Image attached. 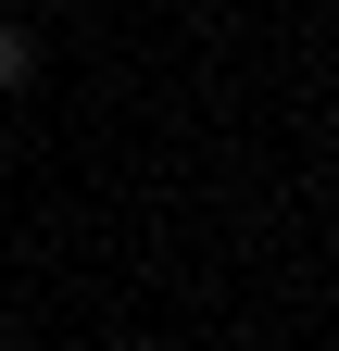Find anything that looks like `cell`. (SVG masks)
<instances>
[{"instance_id":"1","label":"cell","mask_w":339,"mask_h":351,"mask_svg":"<svg viewBox=\"0 0 339 351\" xmlns=\"http://www.w3.org/2000/svg\"><path fill=\"white\" fill-rule=\"evenodd\" d=\"M25 88H38V25L0 13V101H25Z\"/></svg>"}]
</instances>
